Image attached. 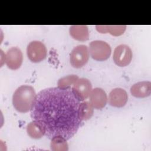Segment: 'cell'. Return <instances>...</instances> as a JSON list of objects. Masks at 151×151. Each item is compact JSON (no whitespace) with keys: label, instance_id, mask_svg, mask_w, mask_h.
Listing matches in <instances>:
<instances>
[{"label":"cell","instance_id":"obj_1","mask_svg":"<svg viewBox=\"0 0 151 151\" xmlns=\"http://www.w3.org/2000/svg\"><path fill=\"white\" fill-rule=\"evenodd\" d=\"M80 104L70 88H45L37 94L31 116L48 138L61 136L67 140L76 133L81 123Z\"/></svg>","mask_w":151,"mask_h":151},{"label":"cell","instance_id":"obj_2","mask_svg":"<svg viewBox=\"0 0 151 151\" xmlns=\"http://www.w3.org/2000/svg\"><path fill=\"white\" fill-rule=\"evenodd\" d=\"M36 96L35 90L32 86L29 85L21 86L13 94V106L20 113L28 112L32 109Z\"/></svg>","mask_w":151,"mask_h":151},{"label":"cell","instance_id":"obj_3","mask_svg":"<svg viewBox=\"0 0 151 151\" xmlns=\"http://www.w3.org/2000/svg\"><path fill=\"white\" fill-rule=\"evenodd\" d=\"M111 50L109 44L101 40H95L89 45V52L95 60L102 61L108 59L111 54Z\"/></svg>","mask_w":151,"mask_h":151},{"label":"cell","instance_id":"obj_4","mask_svg":"<svg viewBox=\"0 0 151 151\" xmlns=\"http://www.w3.org/2000/svg\"><path fill=\"white\" fill-rule=\"evenodd\" d=\"M89 58L88 47L85 45H78L74 47L70 54V63L71 65L77 68L84 66Z\"/></svg>","mask_w":151,"mask_h":151},{"label":"cell","instance_id":"obj_5","mask_svg":"<svg viewBox=\"0 0 151 151\" xmlns=\"http://www.w3.org/2000/svg\"><path fill=\"white\" fill-rule=\"evenodd\" d=\"M27 53L31 61L39 63L45 58L47 56V48L42 42L33 41L28 45Z\"/></svg>","mask_w":151,"mask_h":151},{"label":"cell","instance_id":"obj_6","mask_svg":"<svg viewBox=\"0 0 151 151\" xmlns=\"http://www.w3.org/2000/svg\"><path fill=\"white\" fill-rule=\"evenodd\" d=\"M132 55V50L127 45L120 44L115 48L113 59L118 66L125 67L130 63Z\"/></svg>","mask_w":151,"mask_h":151},{"label":"cell","instance_id":"obj_7","mask_svg":"<svg viewBox=\"0 0 151 151\" xmlns=\"http://www.w3.org/2000/svg\"><path fill=\"white\" fill-rule=\"evenodd\" d=\"M71 90L76 97L80 101H83L89 97L92 90V85L87 78H78L74 83Z\"/></svg>","mask_w":151,"mask_h":151},{"label":"cell","instance_id":"obj_8","mask_svg":"<svg viewBox=\"0 0 151 151\" xmlns=\"http://www.w3.org/2000/svg\"><path fill=\"white\" fill-rule=\"evenodd\" d=\"M23 61L21 50L17 47H11L8 50L5 57V61L8 67L11 70L18 69Z\"/></svg>","mask_w":151,"mask_h":151},{"label":"cell","instance_id":"obj_9","mask_svg":"<svg viewBox=\"0 0 151 151\" xmlns=\"http://www.w3.org/2000/svg\"><path fill=\"white\" fill-rule=\"evenodd\" d=\"M128 95L127 92L122 88L113 89L109 96V103L113 107H122L127 103Z\"/></svg>","mask_w":151,"mask_h":151},{"label":"cell","instance_id":"obj_10","mask_svg":"<svg viewBox=\"0 0 151 151\" xmlns=\"http://www.w3.org/2000/svg\"><path fill=\"white\" fill-rule=\"evenodd\" d=\"M90 102L93 108L101 109L105 107L107 101V94L101 88H95L91 90L90 94Z\"/></svg>","mask_w":151,"mask_h":151},{"label":"cell","instance_id":"obj_11","mask_svg":"<svg viewBox=\"0 0 151 151\" xmlns=\"http://www.w3.org/2000/svg\"><path fill=\"white\" fill-rule=\"evenodd\" d=\"M130 93L132 96L137 98L148 97L151 93V83L144 81L135 83L131 87Z\"/></svg>","mask_w":151,"mask_h":151},{"label":"cell","instance_id":"obj_12","mask_svg":"<svg viewBox=\"0 0 151 151\" xmlns=\"http://www.w3.org/2000/svg\"><path fill=\"white\" fill-rule=\"evenodd\" d=\"M70 35L75 40L85 41L88 40L89 31L87 25H73L70 28Z\"/></svg>","mask_w":151,"mask_h":151},{"label":"cell","instance_id":"obj_13","mask_svg":"<svg viewBox=\"0 0 151 151\" xmlns=\"http://www.w3.org/2000/svg\"><path fill=\"white\" fill-rule=\"evenodd\" d=\"M96 29L97 31L101 33H107L109 32L111 35L113 36H119L122 35L126 29V25H96Z\"/></svg>","mask_w":151,"mask_h":151},{"label":"cell","instance_id":"obj_14","mask_svg":"<svg viewBox=\"0 0 151 151\" xmlns=\"http://www.w3.org/2000/svg\"><path fill=\"white\" fill-rule=\"evenodd\" d=\"M93 107L88 101H84L80 104L78 109V116L80 119L87 120L91 117L93 114Z\"/></svg>","mask_w":151,"mask_h":151},{"label":"cell","instance_id":"obj_15","mask_svg":"<svg viewBox=\"0 0 151 151\" xmlns=\"http://www.w3.org/2000/svg\"><path fill=\"white\" fill-rule=\"evenodd\" d=\"M27 132L29 137L35 139H40L44 135L41 127L35 121H32L28 124Z\"/></svg>","mask_w":151,"mask_h":151},{"label":"cell","instance_id":"obj_16","mask_svg":"<svg viewBox=\"0 0 151 151\" xmlns=\"http://www.w3.org/2000/svg\"><path fill=\"white\" fill-rule=\"evenodd\" d=\"M50 146L51 150L55 151H65L68 150L67 140L61 136H56L52 138Z\"/></svg>","mask_w":151,"mask_h":151},{"label":"cell","instance_id":"obj_17","mask_svg":"<svg viewBox=\"0 0 151 151\" xmlns=\"http://www.w3.org/2000/svg\"><path fill=\"white\" fill-rule=\"evenodd\" d=\"M76 75H68L60 78L58 81V87L61 88H69L78 80Z\"/></svg>","mask_w":151,"mask_h":151}]
</instances>
